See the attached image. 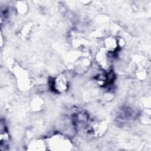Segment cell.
I'll use <instances>...</instances> for the list:
<instances>
[{"label":"cell","instance_id":"2","mask_svg":"<svg viewBox=\"0 0 151 151\" xmlns=\"http://www.w3.org/2000/svg\"><path fill=\"white\" fill-rule=\"evenodd\" d=\"M53 89L57 93H61L67 90L68 88V81L63 75L58 76L52 84Z\"/></svg>","mask_w":151,"mask_h":151},{"label":"cell","instance_id":"6","mask_svg":"<svg viewBox=\"0 0 151 151\" xmlns=\"http://www.w3.org/2000/svg\"><path fill=\"white\" fill-rule=\"evenodd\" d=\"M32 109L35 110H39V109H41V107L42 106V101L40 99H34V100H32Z\"/></svg>","mask_w":151,"mask_h":151},{"label":"cell","instance_id":"4","mask_svg":"<svg viewBox=\"0 0 151 151\" xmlns=\"http://www.w3.org/2000/svg\"><path fill=\"white\" fill-rule=\"evenodd\" d=\"M28 146H29V148H28V149L38 150L44 149V147L47 146V145H45V142L42 140L36 139V140H33L32 141H31L28 144Z\"/></svg>","mask_w":151,"mask_h":151},{"label":"cell","instance_id":"5","mask_svg":"<svg viewBox=\"0 0 151 151\" xmlns=\"http://www.w3.org/2000/svg\"><path fill=\"white\" fill-rule=\"evenodd\" d=\"M17 10L18 13L24 14L27 11V5L24 2H18L17 4Z\"/></svg>","mask_w":151,"mask_h":151},{"label":"cell","instance_id":"1","mask_svg":"<svg viewBox=\"0 0 151 151\" xmlns=\"http://www.w3.org/2000/svg\"><path fill=\"white\" fill-rule=\"evenodd\" d=\"M47 146L52 147L54 150H66L72 146L71 142L61 134H54L49 138Z\"/></svg>","mask_w":151,"mask_h":151},{"label":"cell","instance_id":"3","mask_svg":"<svg viewBox=\"0 0 151 151\" xmlns=\"http://www.w3.org/2000/svg\"><path fill=\"white\" fill-rule=\"evenodd\" d=\"M119 41L118 40L112 37H109L106 38L104 40V49L109 52L111 53L116 51L119 47Z\"/></svg>","mask_w":151,"mask_h":151}]
</instances>
